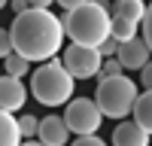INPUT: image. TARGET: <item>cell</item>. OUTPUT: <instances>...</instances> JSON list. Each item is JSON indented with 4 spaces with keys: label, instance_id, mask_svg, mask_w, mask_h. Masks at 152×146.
<instances>
[{
    "label": "cell",
    "instance_id": "cell-1",
    "mask_svg": "<svg viewBox=\"0 0 152 146\" xmlns=\"http://www.w3.org/2000/svg\"><path fill=\"white\" fill-rule=\"evenodd\" d=\"M12 52L28 61H49L61 52L64 43V24L49 9H24L15 15L9 28Z\"/></svg>",
    "mask_w": 152,
    "mask_h": 146
},
{
    "label": "cell",
    "instance_id": "cell-2",
    "mask_svg": "<svg viewBox=\"0 0 152 146\" xmlns=\"http://www.w3.org/2000/svg\"><path fill=\"white\" fill-rule=\"evenodd\" d=\"M110 21L113 15L107 0H88L76 9H67V15L61 18L64 34L76 46H91V49H97L110 36Z\"/></svg>",
    "mask_w": 152,
    "mask_h": 146
},
{
    "label": "cell",
    "instance_id": "cell-3",
    "mask_svg": "<svg viewBox=\"0 0 152 146\" xmlns=\"http://www.w3.org/2000/svg\"><path fill=\"white\" fill-rule=\"evenodd\" d=\"M31 91L43 107H64L73 91H76V79L64 70V64L55 58L43 61V67L34 70L31 76Z\"/></svg>",
    "mask_w": 152,
    "mask_h": 146
},
{
    "label": "cell",
    "instance_id": "cell-4",
    "mask_svg": "<svg viewBox=\"0 0 152 146\" xmlns=\"http://www.w3.org/2000/svg\"><path fill=\"white\" fill-rule=\"evenodd\" d=\"M137 85L134 79L128 76H107V79H100L97 82V94H94V104L97 110L104 116L110 119H125V116H131V110H134V101H137Z\"/></svg>",
    "mask_w": 152,
    "mask_h": 146
},
{
    "label": "cell",
    "instance_id": "cell-5",
    "mask_svg": "<svg viewBox=\"0 0 152 146\" xmlns=\"http://www.w3.org/2000/svg\"><path fill=\"white\" fill-rule=\"evenodd\" d=\"M61 119H64L67 131L82 137V134H97L100 122H104V113L97 110V104L91 97H73V101H67V113Z\"/></svg>",
    "mask_w": 152,
    "mask_h": 146
},
{
    "label": "cell",
    "instance_id": "cell-6",
    "mask_svg": "<svg viewBox=\"0 0 152 146\" xmlns=\"http://www.w3.org/2000/svg\"><path fill=\"white\" fill-rule=\"evenodd\" d=\"M100 61H104V58L97 55V49L70 43L67 52H64V58H61V64H64V70L70 73L73 79H91V76H97Z\"/></svg>",
    "mask_w": 152,
    "mask_h": 146
},
{
    "label": "cell",
    "instance_id": "cell-7",
    "mask_svg": "<svg viewBox=\"0 0 152 146\" xmlns=\"http://www.w3.org/2000/svg\"><path fill=\"white\" fill-rule=\"evenodd\" d=\"M149 55H152V52H149V46L140 40V36L119 43V52H116V58H119L122 70H140L146 61H149Z\"/></svg>",
    "mask_w": 152,
    "mask_h": 146
},
{
    "label": "cell",
    "instance_id": "cell-8",
    "mask_svg": "<svg viewBox=\"0 0 152 146\" xmlns=\"http://www.w3.org/2000/svg\"><path fill=\"white\" fill-rule=\"evenodd\" d=\"M28 101V88L21 85V79L15 76H0V110H6V113H15V110L24 107Z\"/></svg>",
    "mask_w": 152,
    "mask_h": 146
},
{
    "label": "cell",
    "instance_id": "cell-9",
    "mask_svg": "<svg viewBox=\"0 0 152 146\" xmlns=\"http://www.w3.org/2000/svg\"><path fill=\"white\" fill-rule=\"evenodd\" d=\"M67 137H70V131L61 116H46L37 125V140L43 146H67Z\"/></svg>",
    "mask_w": 152,
    "mask_h": 146
},
{
    "label": "cell",
    "instance_id": "cell-10",
    "mask_svg": "<svg viewBox=\"0 0 152 146\" xmlns=\"http://www.w3.org/2000/svg\"><path fill=\"white\" fill-rule=\"evenodd\" d=\"M113 146H149V134L137 122H119L113 131Z\"/></svg>",
    "mask_w": 152,
    "mask_h": 146
},
{
    "label": "cell",
    "instance_id": "cell-11",
    "mask_svg": "<svg viewBox=\"0 0 152 146\" xmlns=\"http://www.w3.org/2000/svg\"><path fill=\"white\" fill-rule=\"evenodd\" d=\"M0 146H21V131H18V119L0 110Z\"/></svg>",
    "mask_w": 152,
    "mask_h": 146
},
{
    "label": "cell",
    "instance_id": "cell-12",
    "mask_svg": "<svg viewBox=\"0 0 152 146\" xmlns=\"http://www.w3.org/2000/svg\"><path fill=\"white\" fill-rule=\"evenodd\" d=\"M131 116H134V122H137V125H140L146 134H152V91H143V94H137Z\"/></svg>",
    "mask_w": 152,
    "mask_h": 146
},
{
    "label": "cell",
    "instance_id": "cell-13",
    "mask_svg": "<svg viewBox=\"0 0 152 146\" xmlns=\"http://www.w3.org/2000/svg\"><path fill=\"white\" fill-rule=\"evenodd\" d=\"M116 15L125 18V21L140 24L143 15H146V3H143V0H119V3H116Z\"/></svg>",
    "mask_w": 152,
    "mask_h": 146
},
{
    "label": "cell",
    "instance_id": "cell-14",
    "mask_svg": "<svg viewBox=\"0 0 152 146\" xmlns=\"http://www.w3.org/2000/svg\"><path fill=\"white\" fill-rule=\"evenodd\" d=\"M110 36H113L116 43L134 40V36H137V24H134V21H125V18H119V15H113V21H110Z\"/></svg>",
    "mask_w": 152,
    "mask_h": 146
},
{
    "label": "cell",
    "instance_id": "cell-15",
    "mask_svg": "<svg viewBox=\"0 0 152 146\" xmlns=\"http://www.w3.org/2000/svg\"><path fill=\"white\" fill-rule=\"evenodd\" d=\"M3 70H6V76H15V79H21L24 73L31 70V61L12 52V55H6V58H3Z\"/></svg>",
    "mask_w": 152,
    "mask_h": 146
},
{
    "label": "cell",
    "instance_id": "cell-16",
    "mask_svg": "<svg viewBox=\"0 0 152 146\" xmlns=\"http://www.w3.org/2000/svg\"><path fill=\"white\" fill-rule=\"evenodd\" d=\"M37 125H40V119H37V116H31V113H24V116L18 119L21 140H31V137H37Z\"/></svg>",
    "mask_w": 152,
    "mask_h": 146
},
{
    "label": "cell",
    "instance_id": "cell-17",
    "mask_svg": "<svg viewBox=\"0 0 152 146\" xmlns=\"http://www.w3.org/2000/svg\"><path fill=\"white\" fill-rule=\"evenodd\" d=\"M119 73H122V64H119V58H104V61H100V70H97V79L119 76Z\"/></svg>",
    "mask_w": 152,
    "mask_h": 146
},
{
    "label": "cell",
    "instance_id": "cell-18",
    "mask_svg": "<svg viewBox=\"0 0 152 146\" xmlns=\"http://www.w3.org/2000/svg\"><path fill=\"white\" fill-rule=\"evenodd\" d=\"M116 52H119V43L113 40V36H107V40L97 46V55L100 58H116Z\"/></svg>",
    "mask_w": 152,
    "mask_h": 146
},
{
    "label": "cell",
    "instance_id": "cell-19",
    "mask_svg": "<svg viewBox=\"0 0 152 146\" xmlns=\"http://www.w3.org/2000/svg\"><path fill=\"white\" fill-rule=\"evenodd\" d=\"M143 43L149 46V52H152V3L146 6V15H143Z\"/></svg>",
    "mask_w": 152,
    "mask_h": 146
},
{
    "label": "cell",
    "instance_id": "cell-20",
    "mask_svg": "<svg viewBox=\"0 0 152 146\" xmlns=\"http://www.w3.org/2000/svg\"><path fill=\"white\" fill-rule=\"evenodd\" d=\"M70 146H107V143L100 140L97 134H82V137H76V140H73Z\"/></svg>",
    "mask_w": 152,
    "mask_h": 146
},
{
    "label": "cell",
    "instance_id": "cell-21",
    "mask_svg": "<svg viewBox=\"0 0 152 146\" xmlns=\"http://www.w3.org/2000/svg\"><path fill=\"white\" fill-rule=\"evenodd\" d=\"M12 55V40H9V28H0V58Z\"/></svg>",
    "mask_w": 152,
    "mask_h": 146
},
{
    "label": "cell",
    "instance_id": "cell-22",
    "mask_svg": "<svg viewBox=\"0 0 152 146\" xmlns=\"http://www.w3.org/2000/svg\"><path fill=\"white\" fill-rule=\"evenodd\" d=\"M140 82L146 85V91H152V61H146L140 67Z\"/></svg>",
    "mask_w": 152,
    "mask_h": 146
},
{
    "label": "cell",
    "instance_id": "cell-23",
    "mask_svg": "<svg viewBox=\"0 0 152 146\" xmlns=\"http://www.w3.org/2000/svg\"><path fill=\"white\" fill-rule=\"evenodd\" d=\"M52 3H55V0H28V6H31V9H49Z\"/></svg>",
    "mask_w": 152,
    "mask_h": 146
},
{
    "label": "cell",
    "instance_id": "cell-24",
    "mask_svg": "<svg viewBox=\"0 0 152 146\" xmlns=\"http://www.w3.org/2000/svg\"><path fill=\"white\" fill-rule=\"evenodd\" d=\"M55 3H61L64 9H76V6H82V3H88V0H55Z\"/></svg>",
    "mask_w": 152,
    "mask_h": 146
},
{
    "label": "cell",
    "instance_id": "cell-25",
    "mask_svg": "<svg viewBox=\"0 0 152 146\" xmlns=\"http://www.w3.org/2000/svg\"><path fill=\"white\" fill-rule=\"evenodd\" d=\"M9 3H12V9H15V15H18V12H24V9H31L28 0H9Z\"/></svg>",
    "mask_w": 152,
    "mask_h": 146
},
{
    "label": "cell",
    "instance_id": "cell-26",
    "mask_svg": "<svg viewBox=\"0 0 152 146\" xmlns=\"http://www.w3.org/2000/svg\"><path fill=\"white\" fill-rule=\"evenodd\" d=\"M21 146H43L40 140H28V143H21Z\"/></svg>",
    "mask_w": 152,
    "mask_h": 146
},
{
    "label": "cell",
    "instance_id": "cell-27",
    "mask_svg": "<svg viewBox=\"0 0 152 146\" xmlns=\"http://www.w3.org/2000/svg\"><path fill=\"white\" fill-rule=\"evenodd\" d=\"M6 3H9V0H0V9H6Z\"/></svg>",
    "mask_w": 152,
    "mask_h": 146
},
{
    "label": "cell",
    "instance_id": "cell-28",
    "mask_svg": "<svg viewBox=\"0 0 152 146\" xmlns=\"http://www.w3.org/2000/svg\"><path fill=\"white\" fill-rule=\"evenodd\" d=\"M0 70H3V67H0ZM0 76H3V73H0Z\"/></svg>",
    "mask_w": 152,
    "mask_h": 146
}]
</instances>
